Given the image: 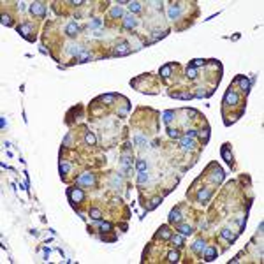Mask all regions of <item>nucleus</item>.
I'll return each mask as SVG.
<instances>
[{"label": "nucleus", "mask_w": 264, "mask_h": 264, "mask_svg": "<svg viewBox=\"0 0 264 264\" xmlns=\"http://www.w3.org/2000/svg\"><path fill=\"white\" fill-rule=\"evenodd\" d=\"M93 181H95V178H93V174H81L79 178H78V183H85V185H92Z\"/></svg>", "instance_id": "9"}, {"label": "nucleus", "mask_w": 264, "mask_h": 264, "mask_svg": "<svg viewBox=\"0 0 264 264\" xmlns=\"http://www.w3.org/2000/svg\"><path fill=\"white\" fill-rule=\"evenodd\" d=\"M174 99H183V101H189V99H192L194 95L192 93H171Z\"/></svg>", "instance_id": "29"}, {"label": "nucleus", "mask_w": 264, "mask_h": 264, "mask_svg": "<svg viewBox=\"0 0 264 264\" xmlns=\"http://www.w3.org/2000/svg\"><path fill=\"white\" fill-rule=\"evenodd\" d=\"M211 180L217 181V183H220L222 180H224V171H222L220 167H215L213 166V174H211Z\"/></svg>", "instance_id": "7"}, {"label": "nucleus", "mask_w": 264, "mask_h": 264, "mask_svg": "<svg viewBox=\"0 0 264 264\" xmlns=\"http://www.w3.org/2000/svg\"><path fill=\"white\" fill-rule=\"evenodd\" d=\"M167 261H169V262H178V261H180V253L174 252V250H172V252H169V255H167Z\"/></svg>", "instance_id": "24"}, {"label": "nucleus", "mask_w": 264, "mask_h": 264, "mask_svg": "<svg viewBox=\"0 0 264 264\" xmlns=\"http://www.w3.org/2000/svg\"><path fill=\"white\" fill-rule=\"evenodd\" d=\"M180 146H181L183 150H192V148H194V139L185 136V137H181V139H180Z\"/></svg>", "instance_id": "6"}, {"label": "nucleus", "mask_w": 264, "mask_h": 264, "mask_svg": "<svg viewBox=\"0 0 264 264\" xmlns=\"http://www.w3.org/2000/svg\"><path fill=\"white\" fill-rule=\"evenodd\" d=\"M111 229H113V226H111L109 222H101V231L102 232H109Z\"/></svg>", "instance_id": "36"}, {"label": "nucleus", "mask_w": 264, "mask_h": 264, "mask_svg": "<svg viewBox=\"0 0 264 264\" xmlns=\"http://www.w3.org/2000/svg\"><path fill=\"white\" fill-rule=\"evenodd\" d=\"M222 238H226L229 241H234V239H236V234L232 231H229V229H224V231H222Z\"/></svg>", "instance_id": "20"}, {"label": "nucleus", "mask_w": 264, "mask_h": 264, "mask_svg": "<svg viewBox=\"0 0 264 264\" xmlns=\"http://www.w3.org/2000/svg\"><path fill=\"white\" fill-rule=\"evenodd\" d=\"M159 203H160V199H159V197H155V199H153V201L150 203V206H148V210H153V208H157V206H159Z\"/></svg>", "instance_id": "41"}, {"label": "nucleus", "mask_w": 264, "mask_h": 264, "mask_svg": "<svg viewBox=\"0 0 264 264\" xmlns=\"http://www.w3.org/2000/svg\"><path fill=\"white\" fill-rule=\"evenodd\" d=\"M195 76H197V69H195V67H192V65H189V67H187V78L194 79Z\"/></svg>", "instance_id": "26"}, {"label": "nucleus", "mask_w": 264, "mask_h": 264, "mask_svg": "<svg viewBox=\"0 0 264 264\" xmlns=\"http://www.w3.org/2000/svg\"><path fill=\"white\" fill-rule=\"evenodd\" d=\"M129 53H130V46L127 43H122L120 46H116L114 51H113L114 56H125V55H129Z\"/></svg>", "instance_id": "3"}, {"label": "nucleus", "mask_w": 264, "mask_h": 264, "mask_svg": "<svg viewBox=\"0 0 264 264\" xmlns=\"http://www.w3.org/2000/svg\"><path fill=\"white\" fill-rule=\"evenodd\" d=\"M69 169H70V166L67 162H60V174H67Z\"/></svg>", "instance_id": "33"}, {"label": "nucleus", "mask_w": 264, "mask_h": 264, "mask_svg": "<svg viewBox=\"0 0 264 264\" xmlns=\"http://www.w3.org/2000/svg\"><path fill=\"white\" fill-rule=\"evenodd\" d=\"M172 116H174V111H171V109H169V111H164V113H162V118H164V122H166V123H169V122H171Z\"/></svg>", "instance_id": "25"}, {"label": "nucleus", "mask_w": 264, "mask_h": 264, "mask_svg": "<svg viewBox=\"0 0 264 264\" xmlns=\"http://www.w3.org/2000/svg\"><path fill=\"white\" fill-rule=\"evenodd\" d=\"M30 12H32V14H35V16L44 18V14H46V9H44V6L41 4V2H34L32 6H30Z\"/></svg>", "instance_id": "2"}, {"label": "nucleus", "mask_w": 264, "mask_h": 264, "mask_svg": "<svg viewBox=\"0 0 264 264\" xmlns=\"http://www.w3.org/2000/svg\"><path fill=\"white\" fill-rule=\"evenodd\" d=\"M136 18L134 16H129V14H127V16H123V27L127 28V30H132V28L136 27Z\"/></svg>", "instance_id": "8"}, {"label": "nucleus", "mask_w": 264, "mask_h": 264, "mask_svg": "<svg viewBox=\"0 0 264 264\" xmlns=\"http://www.w3.org/2000/svg\"><path fill=\"white\" fill-rule=\"evenodd\" d=\"M171 69H172V65L171 64H167V65H164L160 69V76H164V78H167V76L171 74Z\"/></svg>", "instance_id": "28"}, {"label": "nucleus", "mask_w": 264, "mask_h": 264, "mask_svg": "<svg viewBox=\"0 0 264 264\" xmlns=\"http://www.w3.org/2000/svg\"><path fill=\"white\" fill-rule=\"evenodd\" d=\"M18 34H21L25 39H32V37H30V25H27V23L18 27Z\"/></svg>", "instance_id": "11"}, {"label": "nucleus", "mask_w": 264, "mask_h": 264, "mask_svg": "<svg viewBox=\"0 0 264 264\" xmlns=\"http://www.w3.org/2000/svg\"><path fill=\"white\" fill-rule=\"evenodd\" d=\"M130 164H132V159H130L129 155H123V157H122V166H123L125 171H129Z\"/></svg>", "instance_id": "22"}, {"label": "nucleus", "mask_w": 264, "mask_h": 264, "mask_svg": "<svg viewBox=\"0 0 264 264\" xmlns=\"http://www.w3.org/2000/svg\"><path fill=\"white\" fill-rule=\"evenodd\" d=\"M210 195H211V192L208 189H203V190H199V194H197V201H203V203H206V201L210 199Z\"/></svg>", "instance_id": "17"}, {"label": "nucleus", "mask_w": 264, "mask_h": 264, "mask_svg": "<svg viewBox=\"0 0 264 264\" xmlns=\"http://www.w3.org/2000/svg\"><path fill=\"white\" fill-rule=\"evenodd\" d=\"M92 27H101V20H93V21H92Z\"/></svg>", "instance_id": "45"}, {"label": "nucleus", "mask_w": 264, "mask_h": 264, "mask_svg": "<svg viewBox=\"0 0 264 264\" xmlns=\"http://www.w3.org/2000/svg\"><path fill=\"white\" fill-rule=\"evenodd\" d=\"M238 101H239V97H238V93L234 92V90H231V88H229V90H227V93H226V97H224V102L226 104H238Z\"/></svg>", "instance_id": "4"}, {"label": "nucleus", "mask_w": 264, "mask_h": 264, "mask_svg": "<svg viewBox=\"0 0 264 264\" xmlns=\"http://www.w3.org/2000/svg\"><path fill=\"white\" fill-rule=\"evenodd\" d=\"M201 139H203V141H204V143H206V141H208V137H210V130H208V129H204V130H201Z\"/></svg>", "instance_id": "40"}, {"label": "nucleus", "mask_w": 264, "mask_h": 264, "mask_svg": "<svg viewBox=\"0 0 264 264\" xmlns=\"http://www.w3.org/2000/svg\"><path fill=\"white\" fill-rule=\"evenodd\" d=\"M171 239L176 247H183V236H171Z\"/></svg>", "instance_id": "35"}, {"label": "nucleus", "mask_w": 264, "mask_h": 264, "mask_svg": "<svg viewBox=\"0 0 264 264\" xmlns=\"http://www.w3.org/2000/svg\"><path fill=\"white\" fill-rule=\"evenodd\" d=\"M169 222H174V224H180V222H181V213H180L178 208L169 213Z\"/></svg>", "instance_id": "12"}, {"label": "nucleus", "mask_w": 264, "mask_h": 264, "mask_svg": "<svg viewBox=\"0 0 264 264\" xmlns=\"http://www.w3.org/2000/svg\"><path fill=\"white\" fill-rule=\"evenodd\" d=\"M167 134H169V137H172V139H180V130L178 129H167Z\"/></svg>", "instance_id": "32"}, {"label": "nucleus", "mask_w": 264, "mask_h": 264, "mask_svg": "<svg viewBox=\"0 0 264 264\" xmlns=\"http://www.w3.org/2000/svg\"><path fill=\"white\" fill-rule=\"evenodd\" d=\"M90 60V53H86V51H81L78 56H76V64H85Z\"/></svg>", "instance_id": "18"}, {"label": "nucleus", "mask_w": 264, "mask_h": 264, "mask_svg": "<svg viewBox=\"0 0 264 264\" xmlns=\"http://www.w3.org/2000/svg\"><path fill=\"white\" fill-rule=\"evenodd\" d=\"M192 250L194 252H197V253H201L203 250H204V241H201V239H197V241L192 245Z\"/></svg>", "instance_id": "21"}, {"label": "nucleus", "mask_w": 264, "mask_h": 264, "mask_svg": "<svg viewBox=\"0 0 264 264\" xmlns=\"http://www.w3.org/2000/svg\"><path fill=\"white\" fill-rule=\"evenodd\" d=\"M178 231H180V234H181V236H190L194 229H192L189 224H178Z\"/></svg>", "instance_id": "10"}, {"label": "nucleus", "mask_w": 264, "mask_h": 264, "mask_svg": "<svg viewBox=\"0 0 264 264\" xmlns=\"http://www.w3.org/2000/svg\"><path fill=\"white\" fill-rule=\"evenodd\" d=\"M102 101H104V102H113L114 95H102Z\"/></svg>", "instance_id": "43"}, {"label": "nucleus", "mask_w": 264, "mask_h": 264, "mask_svg": "<svg viewBox=\"0 0 264 264\" xmlns=\"http://www.w3.org/2000/svg\"><path fill=\"white\" fill-rule=\"evenodd\" d=\"M159 236L164 238V239H171V232H169L167 226H162L160 229H159Z\"/></svg>", "instance_id": "19"}, {"label": "nucleus", "mask_w": 264, "mask_h": 264, "mask_svg": "<svg viewBox=\"0 0 264 264\" xmlns=\"http://www.w3.org/2000/svg\"><path fill=\"white\" fill-rule=\"evenodd\" d=\"M145 181H148V174H146V171H141L137 176V183H145Z\"/></svg>", "instance_id": "37"}, {"label": "nucleus", "mask_w": 264, "mask_h": 264, "mask_svg": "<svg viewBox=\"0 0 264 264\" xmlns=\"http://www.w3.org/2000/svg\"><path fill=\"white\" fill-rule=\"evenodd\" d=\"M2 25H6V27H11V25H12L11 18L6 16V14H2Z\"/></svg>", "instance_id": "39"}, {"label": "nucleus", "mask_w": 264, "mask_h": 264, "mask_svg": "<svg viewBox=\"0 0 264 264\" xmlns=\"http://www.w3.org/2000/svg\"><path fill=\"white\" fill-rule=\"evenodd\" d=\"M153 34H155V35H153V41H157V39H159V37H164V35H166V34L159 32V30H155V32H153ZM153 41H151V43H153Z\"/></svg>", "instance_id": "44"}, {"label": "nucleus", "mask_w": 264, "mask_h": 264, "mask_svg": "<svg viewBox=\"0 0 264 264\" xmlns=\"http://www.w3.org/2000/svg\"><path fill=\"white\" fill-rule=\"evenodd\" d=\"M185 136H187V137H192V139H194L195 136H197V130L190 129V130H187V132H185Z\"/></svg>", "instance_id": "42"}, {"label": "nucleus", "mask_w": 264, "mask_h": 264, "mask_svg": "<svg viewBox=\"0 0 264 264\" xmlns=\"http://www.w3.org/2000/svg\"><path fill=\"white\" fill-rule=\"evenodd\" d=\"M217 257V248L215 247H210V248H206V253H204V261H213V259Z\"/></svg>", "instance_id": "13"}, {"label": "nucleus", "mask_w": 264, "mask_h": 264, "mask_svg": "<svg viewBox=\"0 0 264 264\" xmlns=\"http://www.w3.org/2000/svg\"><path fill=\"white\" fill-rule=\"evenodd\" d=\"M67 195H69L70 197V201H72V203H81V201L85 199V194H83V190L81 189H69L67 190Z\"/></svg>", "instance_id": "1"}, {"label": "nucleus", "mask_w": 264, "mask_h": 264, "mask_svg": "<svg viewBox=\"0 0 264 264\" xmlns=\"http://www.w3.org/2000/svg\"><path fill=\"white\" fill-rule=\"evenodd\" d=\"M146 167H148V164H146V160H143V159H139V160L136 162V169L137 171H146Z\"/></svg>", "instance_id": "23"}, {"label": "nucleus", "mask_w": 264, "mask_h": 264, "mask_svg": "<svg viewBox=\"0 0 264 264\" xmlns=\"http://www.w3.org/2000/svg\"><path fill=\"white\" fill-rule=\"evenodd\" d=\"M65 32H67V35H70V37H74L76 34L79 32V27H78L76 23H69V25H67V28H65Z\"/></svg>", "instance_id": "14"}, {"label": "nucleus", "mask_w": 264, "mask_h": 264, "mask_svg": "<svg viewBox=\"0 0 264 264\" xmlns=\"http://www.w3.org/2000/svg\"><path fill=\"white\" fill-rule=\"evenodd\" d=\"M90 217H92L93 220H101V217H102V213L97 210V208H92L90 210Z\"/></svg>", "instance_id": "30"}, {"label": "nucleus", "mask_w": 264, "mask_h": 264, "mask_svg": "<svg viewBox=\"0 0 264 264\" xmlns=\"http://www.w3.org/2000/svg\"><path fill=\"white\" fill-rule=\"evenodd\" d=\"M236 81L239 83V86H241V90H243L245 93H247L248 90H250V85H252V81H250V79H247L245 76H239V78H236Z\"/></svg>", "instance_id": "5"}, {"label": "nucleus", "mask_w": 264, "mask_h": 264, "mask_svg": "<svg viewBox=\"0 0 264 264\" xmlns=\"http://www.w3.org/2000/svg\"><path fill=\"white\" fill-rule=\"evenodd\" d=\"M206 64V60H203V58H195V60H192V67H199V65H204Z\"/></svg>", "instance_id": "38"}, {"label": "nucleus", "mask_w": 264, "mask_h": 264, "mask_svg": "<svg viewBox=\"0 0 264 264\" xmlns=\"http://www.w3.org/2000/svg\"><path fill=\"white\" fill-rule=\"evenodd\" d=\"M167 16H169V20H176V18L180 16V7L178 6H171L169 7V11H167Z\"/></svg>", "instance_id": "15"}, {"label": "nucleus", "mask_w": 264, "mask_h": 264, "mask_svg": "<svg viewBox=\"0 0 264 264\" xmlns=\"http://www.w3.org/2000/svg\"><path fill=\"white\" fill-rule=\"evenodd\" d=\"M222 157L226 159L227 164H232V155H231V151H229V145H224V148H222Z\"/></svg>", "instance_id": "16"}, {"label": "nucleus", "mask_w": 264, "mask_h": 264, "mask_svg": "<svg viewBox=\"0 0 264 264\" xmlns=\"http://www.w3.org/2000/svg\"><path fill=\"white\" fill-rule=\"evenodd\" d=\"M85 141H86V145L93 146V145H95V136H93L92 132H88V134H86V137H85Z\"/></svg>", "instance_id": "34"}, {"label": "nucleus", "mask_w": 264, "mask_h": 264, "mask_svg": "<svg viewBox=\"0 0 264 264\" xmlns=\"http://www.w3.org/2000/svg\"><path fill=\"white\" fill-rule=\"evenodd\" d=\"M120 16H123V11H122V7H113L111 9V18H120Z\"/></svg>", "instance_id": "27"}, {"label": "nucleus", "mask_w": 264, "mask_h": 264, "mask_svg": "<svg viewBox=\"0 0 264 264\" xmlns=\"http://www.w3.org/2000/svg\"><path fill=\"white\" fill-rule=\"evenodd\" d=\"M129 9L132 12H139L141 11V4L139 2H129Z\"/></svg>", "instance_id": "31"}]
</instances>
